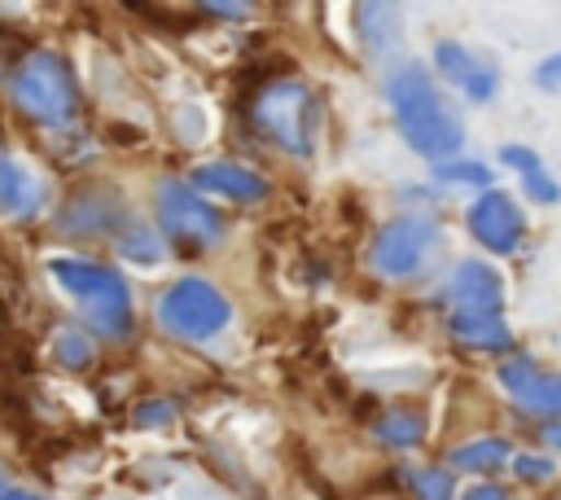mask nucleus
Wrapping results in <instances>:
<instances>
[{
	"mask_svg": "<svg viewBox=\"0 0 561 500\" xmlns=\"http://www.w3.org/2000/svg\"><path fill=\"white\" fill-rule=\"evenodd\" d=\"M386 96H390V110H394V118H399V127H403V136L412 140L416 154L443 162L460 149V123L451 118L443 92L425 79L421 66L394 70L390 83H386Z\"/></svg>",
	"mask_w": 561,
	"mask_h": 500,
	"instance_id": "obj_1",
	"label": "nucleus"
},
{
	"mask_svg": "<svg viewBox=\"0 0 561 500\" xmlns=\"http://www.w3.org/2000/svg\"><path fill=\"white\" fill-rule=\"evenodd\" d=\"M48 276L57 281V289L88 316V325L105 338H123L131 329V298L118 272L88 263V259H70V254H53L48 259Z\"/></svg>",
	"mask_w": 561,
	"mask_h": 500,
	"instance_id": "obj_2",
	"label": "nucleus"
},
{
	"mask_svg": "<svg viewBox=\"0 0 561 500\" xmlns=\"http://www.w3.org/2000/svg\"><path fill=\"white\" fill-rule=\"evenodd\" d=\"M13 101L44 127H66L75 118V79L57 53H31L13 75Z\"/></svg>",
	"mask_w": 561,
	"mask_h": 500,
	"instance_id": "obj_3",
	"label": "nucleus"
},
{
	"mask_svg": "<svg viewBox=\"0 0 561 500\" xmlns=\"http://www.w3.org/2000/svg\"><path fill=\"white\" fill-rule=\"evenodd\" d=\"M254 127L289 154H311L316 145V101L298 79H276L254 96Z\"/></svg>",
	"mask_w": 561,
	"mask_h": 500,
	"instance_id": "obj_4",
	"label": "nucleus"
},
{
	"mask_svg": "<svg viewBox=\"0 0 561 500\" xmlns=\"http://www.w3.org/2000/svg\"><path fill=\"white\" fill-rule=\"evenodd\" d=\"M228 316H232L228 298H224L210 281H197V276L175 281V285L162 294V303H158L162 329L175 333V338H188V342H202V338L219 333V329L228 325Z\"/></svg>",
	"mask_w": 561,
	"mask_h": 500,
	"instance_id": "obj_5",
	"label": "nucleus"
},
{
	"mask_svg": "<svg viewBox=\"0 0 561 500\" xmlns=\"http://www.w3.org/2000/svg\"><path fill=\"white\" fill-rule=\"evenodd\" d=\"M158 219L175 241H188V246H210L219 237V228H224L215 206L206 197H197L188 184H180V180H162L158 184Z\"/></svg>",
	"mask_w": 561,
	"mask_h": 500,
	"instance_id": "obj_6",
	"label": "nucleus"
},
{
	"mask_svg": "<svg viewBox=\"0 0 561 500\" xmlns=\"http://www.w3.org/2000/svg\"><path fill=\"white\" fill-rule=\"evenodd\" d=\"M469 228H473L478 241L491 246L495 254L517 250V241H522V232H526L517 202H513L508 193H500V189H486V193L473 202V211H469Z\"/></svg>",
	"mask_w": 561,
	"mask_h": 500,
	"instance_id": "obj_7",
	"label": "nucleus"
},
{
	"mask_svg": "<svg viewBox=\"0 0 561 500\" xmlns=\"http://www.w3.org/2000/svg\"><path fill=\"white\" fill-rule=\"evenodd\" d=\"M430 241H434V228L425 219H394L373 241V268L386 272V276H403V272H412L421 263Z\"/></svg>",
	"mask_w": 561,
	"mask_h": 500,
	"instance_id": "obj_8",
	"label": "nucleus"
},
{
	"mask_svg": "<svg viewBox=\"0 0 561 500\" xmlns=\"http://www.w3.org/2000/svg\"><path fill=\"white\" fill-rule=\"evenodd\" d=\"M500 386L526 412L561 417V377L557 373H543L535 360H508V364H500Z\"/></svg>",
	"mask_w": 561,
	"mask_h": 500,
	"instance_id": "obj_9",
	"label": "nucleus"
},
{
	"mask_svg": "<svg viewBox=\"0 0 561 500\" xmlns=\"http://www.w3.org/2000/svg\"><path fill=\"white\" fill-rule=\"evenodd\" d=\"M44 206V180L39 171L13 154V149H0V219H26Z\"/></svg>",
	"mask_w": 561,
	"mask_h": 500,
	"instance_id": "obj_10",
	"label": "nucleus"
},
{
	"mask_svg": "<svg viewBox=\"0 0 561 500\" xmlns=\"http://www.w3.org/2000/svg\"><path fill=\"white\" fill-rule=\"evenodd\" d=\"M451 307H456V316H500V307H504L500 276L482 263H465L451 281Z\"/></svg>",
	"mask_w": 561,
	"mask_h": 500,
	"instance_id": "obj_11",
	"label": "nucleus"
},
{
	"mask_svg": "<svg viewBox=\"0 0 561 500\" xmlns=\"http://www.w3.org/2000/svg\"><path fill=\"white\" fill-rule=\"evenodd\" d=\"M193 184L215 193V197H232V202H259L267 197V180L241 162H206L193 171Z\"/></svg>",
	"mask_w": 561,
	"mask_h": 500,
	"instance_id": "obj_12",
	"label": "nucleus"
},
{
	"mask_svg": "<svg viewBox=\"0 0 561 500\" xmlns=\"http://www.w3.org/2000/svg\"><path fill=\"white\" fill-rule=\"evenodd\" d=\"M438 66H443V75H447L460 92H469V96H478V101L495 92V70H491L486 61L469 57L460 44H438Z\"/></svg>",
	"mask_w": 561,
	"mask_h": 500,
	"instance_id": "obj_13",
	"label": "nucleus"
},
{
	"mask_svg": "<svg viewBox=\"0 0 561 500\" xmlns=\"http://www.w3.org/2000/svg\"><path fill=\"white\" fill-rule=\"evenodd\" d=\"M451 333L469 346H508V329L500 325V316H451Z\"/></svg>",
	"mask_w": 561,
	"mask_h": 500,
	"instance_id": "obj_14",
	"label": "nucleus"
},
{
	"mask_svg": "<svg viewBox=\"0 0 561 500\" xmlns=\"http://www.w3.org/2000/svg\"><path fill=\"white\" fill-rule=\"evenodd\" d=\"M377 434H381L386 443H394V447H412V443H421V434H425V417L412 412V408H390V412L377 421Z\"/></svg>",
	"mask_w": 561,
	"mask_h": 500,
	"instance_id": "obj_15",
	"label": "nucleus"
},
{
	"mask_svg": "<svg viewBox=\"0 0 561 500\" xmlns=\"http://www.w3.org/2000/svg\"><path fill=\"white\" fill-rule=\"evenodd\" d=\"M504 461H508V447L500 439H478V443L451 452V465L456 469H473V474H495Z\"/></svg>",
	"mask_w": 561,
	"mask_h": 500,
	"instance_id": "obj_16",
	"label": "nucleus"
},
{
	"mask_svg": "<svg viewBox=\"0 0 561 500\" xmlns=\"http://www.w3.org/2000/svg\"><path fill=\"white\" fill-rule=\"evenodd\" d=\"M504 158L522 171V180H526V193H530V197H539V202H552V197H557V184L543 175V167H539V158H535L530 149L508 145V149H504Z\"/></svg>",
	"mask_w": 561,
	"mask_h": 500,
	"instance_id": "obj_17",
	"label": "nucleus"
},
{
	"mask_svg": "<svg viewBox=\"0 0 561 500\" xmlns=\"http://www.w3.org/2000/svg\"><path fill=\"white\" fill-rule=\"evenodd\" d=\"M118 254L136 268H153V263H162V241L149 228H127V232H118Z\"/></svg>",
	"mask_w": 561,
	"mask_h": 500,
	"instance_id": "obj_18",
	"label": "nucleus"
},
{
	"mask_svg": "<svg viewBox=\"0 0 561 500\" xmlns=\"http://www.w3.org/2000/svg\"><path fill=\"white\" fill-rule=\"evenodd\" d=\"M53 355H57V364H66V368H83V364H92V342H88L83 333H75V329H61V333L53 338Z\"/></svg>",
	"mask_w": 561,
	"mask_h": 500,
	"instance_id": "obj_19",
	"label": "nucleus"
},
{
	"mask_svg": "<svg viewBox=\"0 0 561 500\" xmlns=\"http://www.w3.org/2000/svg\"><path fill=\"white\" fill-rule=\"evenodd\" d=\"M416 491H421L425 500H451V478L438 474V469H421V474H416Z\"/></svg>",
	"mask_w": 561,
	"mask_h": 500,
	"instance_id": "obj_20",
	"label": "nucleus"
},
{
	"mask_svg": "<svg viewBox=\"0 0 561 500\" xmlns=\"http://www.w3.org/2000/svg\"><path fill=\"white\" fill-rule=\"evenodd\" d=\"M438 175L443 180H465V184H486V171L482 167H451V162H438Z\"/></svg>",
	"mask_w": 561,
	"mask_h": 500,
	"instance_id": "obj_21",
	"label": "nucleus"
},
{
	"mask_svg": "<svg viewBox=\"0 0 561 500\" xmlns=\"http://www.w3.org/2000/svg\"><path fill=\"white\" fill-rule=\"evenodd\" d=\"M460 500H508V491L495 487V482H478V487H469Z\"/></svg>",
	"mask_w": 561,
	"mask_h": 500,
	"instance_id": "obj_22",
	"label": "nucleus"
},
{
	"mask_svg": "<svg viewBox=\"0 0 561 500\" xmlns=\"http://www.w3.org/2000/svg\"><path fill=\"white\" fill-rule=\"evenodd\" d=\"M517 469H522V474H539V478H548V474H552V465H548V461H535V456H522V461H517Z\"/></svg>",
	"mask_w": 561,
	"mask_h": 500,
	"instance_id": "obj_23",
	"label": "nucleus"
},
{
	"mask_svg": "<svg viewBox=\"0 0 561 500\" xmlns=\"http://www.w3.org/2000/svg\"><path fill=\"white\" fill-rule=\"evenodd\" d=\"M0 500H44V496H35V491H4Z\"/></svg>",
	"mask_w": 561,
	"mask_h": 500,
	"instance_id": "obj_24",
	"label": "nucleus"
},
{
	"mask_svg": "<svg viewBox=\"0 0 561 500\" xmlns=\"http://www.w3.org/2000/svg\"><path fill=\"white\" fill-rule=\"evenodd\" d=\"M0 496H4V474H0Z\"/></svg>",
	"mask_w": 561,
	"mask_h": 500,
	"instance_id": "obj_25",
	"label": "nucleus"
}]
</instances>
